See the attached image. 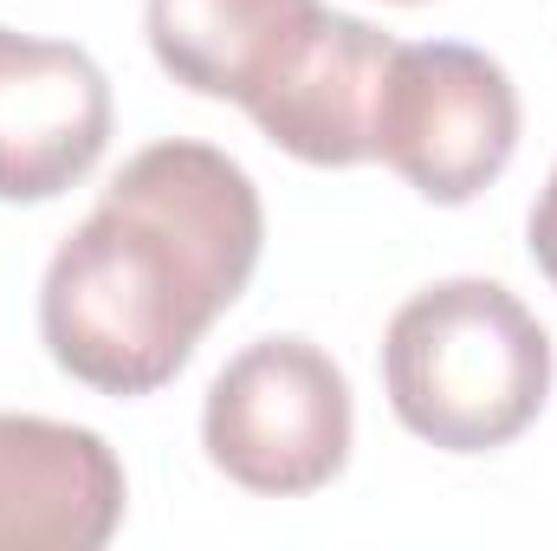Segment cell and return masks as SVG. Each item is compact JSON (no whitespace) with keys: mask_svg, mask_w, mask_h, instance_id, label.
Returning <instances> with one entry per match:
<instances>
[{"mask_svg":"<svg viewBox=\"0 0 557 551\" xmlns=\"http://www.w3.org/2000/svg\"><path fill=\"white\" fill-rule=\"evenodd\" d=\"M267 247L253 175L214 143L137 149L39 285L52 364L98 396H156L247 292Z\"/></svg>","mask_w":557,"mask_h":551,"instance_id":"cell-1","label":"cell"},{"mask_svg":"<svg viewBox=\"0 0 557 551\" xmlns=\"http://www.w3.org/2000/svg\"><path fill=\"white\" fill-rule=\"evenodd\" d=\"M396 421L441 454L519 441L552 396V338L499 279H441L383 331Z\"/></svg>","mask_w":557,"mask_h":551,"instance_id":"cell-2","label":"cell"},{"mask_svg":"<svg viewBox=\"0 0 557 551\" xmlns=\"http://www.w3.org/2000/svg\"><path fill=\"white\" fill-rule=\"evenodd\" d=\"M350 383L311 338H260L208 383L201 448L208 461L267 500L318 493L350 461Z\"/></svg>","mask_w":557,"mask_h":551,"instance_id":"cell-3","label":"cell"},{"mask_svg":"<svg viewBox=\"0 0 557 551\" xmlns=\"http://www.w3.org/2000/svg\"><path fill=\"white\" fill-rule=\"evenodd\" d=\"M519 149V91L499 59L460 39L396 46L376 111V156L421 201L460 208L506 175Z\"/></svg>","mask_w":557,"mask_h":551,"instance_id":"cell-4","label":"cell"},{"mask_svg":"<svg viewBox=\"0 0 557 551\" xmlns=\"http://www.w3.org/2000/svg\"><path fill=\"white\" fill-rule=\"evenodd\" d=\"M111 143V78L72 39L0 26V201H52Z\"/></svg>","mask_w":557,"mask_h":551,"instance_id":"cell-5","label":"cell"},{"mask_svg":"<svg viewBox=\"0 0 557 551\" xmlns=\"http://www.w3.org/2000/svg\"><path fill=\"white\" fill-rule=\"evenodd\" d=\"M124 526V461L98 428L0 415V551H98Z\"/></svg>","mask_w":557,"mask_h":551,"instance_id":"cell-6","label":"cell"},{"mask_svg":"<svg viewBox=\"0 0 557 551\" xmlns=\"http://www.w3.org/2000/svg\"><path fill=\"white\" fill-rule=\"evenodd\" d=\"M396 39L357 13L324 7L318 33L273 85V98L253 111V124L311 169H357L376 156V111L389 78Z\"/></svg>","mask_w":557,"mask_h":551,"instance_id":"cell-7","label":"cell"},{"mask_svg":"<svg viewBox=\"0 0 557 551\" xmlns=\"http://www.w3.org/2000/svg\"><path fill=\"white\" fill-rule=\"evenodd\" d=\"M324 0H149V52L195 98H227L247 118L273 98L305 39L318 33Z\"/></svg>","mask_w":557,"mask_h":551,"instance_id":"cell-8","label":"cell"},{"mask_svg":"<svg viewBox=\"0 0 557 551\" xmlns=\"http://www.w3.org/2000/svg\"><path fill=\"white\" fill-rule=\"evenodd\" d=\"M525 247H532V267L552 279V292H557V169H552V182L539 188V201H532V221H525Z\"/></svg>","mask_w":557,"mask_h":551,"instance_id":"cell-9","label":"cell"},{"mask_svg":"<svg viewBox=\"0 0 557 551\" xmlns=\"http://www.w3.org/2000/svg\"><path fill=\"white\" fill-rule=\"evenodd\" d=\"M396 7H421V0H396Z\"/></svg>","mask_w":557,"mask_h":551,"instance_id":"cell-10","label":"cell"}]
</instances>
